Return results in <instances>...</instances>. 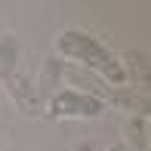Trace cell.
Masks as SVG:
<instances>
[{
  "mask_svg": "<svg viewBox=\"0 0 151 151\" xmlns=\"http://www.w3.org/2000/svg\"><path fill=\"white\" fill-rule=\"evenodd\" d=\"M56 50H59V56L71 59V65H80V68H86V71H96L105 83H114V86L127 83V68H123L93 34L68 28V31H62L56 37Z\"/></svg>",
  "mask_w": 151,
  "mask_h": 151,
  "instance_id": "cell-1",
  "label": "cell"
},
{
  "mask_svg": "<svg viewBox=\"0 0 151 151\" xmlns=\"http://www.w3.org/2000/svg\"><path fill=\"white\" fill-rule=\"evenodd\" d=\"M105 102L90 99L83 93H74V90H59L50 99V111L52 117H99Z\"/></svg>",
  "mask_w": 151,
  "mask_h": 151,
  "instance_id": "cell-2",
  "label": "cell"
},
{
  "mask_svg": "<svg viewBox=\"0 0 151 151\" xmlns=\"http://www.w3.org/2000/svg\"><path fill=\"white\" fill-rule=\"evenodd\" d=\"M62 80H65L68 86H77L74 93H83V96L99 99V102H105L108 96H111V86H108L96 71H86V68L71 65V62H62Z\"/></svg>",
  "mask_w": 151,
  "mask_h": 151,
  "instance_id": "cell-3",
  "label": "cell"
},
{
  "mask_svg": "<svg viewBox=\"0 0 151 151\" xmlns=\"http://www.w3.org/2000/svg\"><path fill=\"white\" fill-rule=\"evenodd\" d=\"M6 83H9L12 102H16V108H19L22 114H37V111H40V105H43V102H40V96H37V90L31 86L28 77H16V74H12Z\"/></svg>",
  "mask_w": 151,
  "mask_h": 151,
  "instance_id": "cell-4",
  "label": "cell"
},
{
  "mask_svg": "<svg viewBox=\"0 0 151 151\" xmlns=\"http://www.w3.org/2000/svg\"><path fill=\"white\" fill-rule=\"evenodd\" d=\"M59 83H62V62L59 59H43L40 74H37V83H34L40 102H50L52 96L59 93Z\"/></svg>",
  "mask_w": 151,
  "mask_h": 151,
  "instance_id": "cell-5",
  "label": "cell"
},
{
  "mask_svg": "<svg viewBox=\"0 0 151 151\" xmlns=\"http://www.w3.org/2000/svg\"><path fill=\"white\" fill-rule=\"evenodd\" d=\"M16 62H19L16 34H0V80H9L16 74Z\"/></svg>",
  "mask_w": 151,
  "mask_h": 151,
  "instance_id": "cell-6",
  "label": "cell"
},
{
  "mask_svg": "<svg viewBox=\"0 0 151 151\" xmlns=\"http://www.w3.org/2000/svg\"><path fill=\"white\" fill-rule=\"evenodd\" d=\"M127 133H129V142H136L139 151L148 148V120L145 117H133L127 123Z\"/></svg>",
  "mask_w": 151,
  "mask_h": 151,
  "instance_id": "cell-7",
  "label": "cell"
},
{
  "mask_svg": "<svg viewBox=\"0 0 151 151\" xmlns=\"http://www.w3.org/2000/svg\"><path fill=\"white\" fill-rule=\"evenodd\" d=\"M108 151H129V145H123V142H117V145H111Z\"/></svg>",
  "mask_w": 151,
  "mask_h": 151,
  "instance_id": "cell-8",
  "label": "cell"
}]
</instances>
